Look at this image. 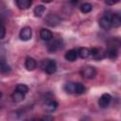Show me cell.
I'll return each instance as SVG.
<instances>
[{
  "mask_svg": "<svg viewBox=\"0 0 121 121\" xmlns=\"http://www.w3.org/2000/svg\"><path fill=\"white\" fill-rule=\"evenodd\" d=\"M41 67L47 73V74H54L57 71V63L53 60L44 59L41 61Z\"/></svg>",
  "mask_w": 121,
  "mask_h": 121,
  "instance_id": "obj_1",
  "label": "cell"
},
{
  "mask_svg": "<svg viewBox=\"0 0 121 121\" xmlns=\"http://www.w3.org/2000/svg\"><path fill=\"white\" fill-rule=\"evenodd\" d=\"M80 74H81L82 78H87V79H91V78H94L95 77L96 70L93 66H86V67H84V68L81 69Z\"/></svg>",
  "mask_w": 121,
  "mask_h": 121,
  "instance_id": "obj_2",
  "label": "cell"
},
{
  "mask_svg": "<svg viewBox=\"0 0 121 121\" xmlns=\"http://www.w3.org/2000/svg\"><path fill=\"white\" fill-rule=\"evenodd\" d=\"M111 16L112 14L111 13H106L104 14L100 19H99V26L101 28L105 29V30H108L112 27V24H111Z\"/></svg>",
  "mask_w": 121,
  "mask_h": 121,
  "instance_id": "obj_3",
  "label": "cell"
},
{
  "mask_svg": "<svg viewBox=\"0 0 121 121\" xmlns=\"http://www.w3.org/2000/svg\"><path fill=\"white\" fill-rule=\"evenodd\" d=\"M44 22H45L46 25H48L50 26H58L60 23V18L58 15H56V14L50 13V14H48L45 17Z\"/></svg>",
  "mask_w": 121,
  "mask_h": 121,
  "instance_id": "obj_4",
  "label": "cell"
},
{
  "mask_svg": "<svg viewBox=\"0 0 121 121\" xmlns=\"http://www.w3.org/2000/svg\"><path fill=\"white\" fill-rule=\"evenodd\" d=\"M19 37L22 41H28L32 37V29L29 26H25L21 29L19 33Z\"/></svg>",
  "mask_w": 121,
  "mask_h": 121,
  "instance_id": "obj_5",
  "label": "cell"
},
{
  "mask_svg": "<svg viewBox=\"0 0 121 121\" xmlns=\"http://www.w3.org/2000/svg\"><path fill=\"white\" fill-rule=\"evenodd\" d=\"M90 55L95 59V60H101L103 59L105 56H106V52L102 49V48H96V47H94L90 50Z\"/></svg>",
  "mask_w": 121,
  "mask_h": 121,
  "instance_id": "obj_6",
  "label": "cell"
},
{
  "mask_svg": "<svg viewBox=\"0 0 121 121\" xmlns=\"http://www.w3.org/2000/svg\"><path fill=\"white\" fill-rule=\"evenodd\" d=\"M111 100H112L111 95H109V94H103L100 96L99 100H98V104H99V106L101 108H106L111 103Z\"/></svg>",
  "mask_w": 121,
  "mask_h": 121,
  "instance_id": "obj_7",
  "label": "cell"
},
{
  "mask_svg": "<svg viewBox=\"0 0 121 121\" xmlns=\"http://www.w3.org/2000/svg\"><path fill=\"white\" fill-rule=\"evenodd\" d=\"M57 107H58V103L53 99L47 100L43 105V109L47 112H53L57 109Z\"/></svg>",
  "mask_w": 121,
  "mask_h": 121,
  "instance_id": "obj_8",
  "label": "cell"
},
{
  "mask_svg": "<svg viewBox=\"0 0 121 121\" xmlns=\"http://www.w3.org/2000/svg\"><path fill=\"white\" fill-rule=\"evenodd\" d=\"M40 37L43 41H45V42H48V41H51L53 39V34L52 32L47 29V28H42L41 31H40Z\"/></svg>",
  "mask_w": 121,
  "mask_h": 121,
  "instance_id": "obj_9",
  "label": "cell"
},
{
  "mask_svg": "<svg viewBox=\"0 0 121 121\" xmlns=\"http://www.w3.org/2000/svg\"><path fill=\"white\" fill-rule=\"evenodd\" d=\"M61 47V42L60 40H55L52 41L50 43H48L47 45V49L49 52H55L57 50H59Z\"/></svg>",
  "mask_w": 121,
  "mask_h": 121,
  "instance_id": "obj_10",
  "label": "cell"
},
{
  "mask_svg": "<svg viewBox=\"0 0 121 121\" xmlns=\"http://www.w3.org/2000/svg\"><path fill=\"white\" fill-rule=\"evenodd\" d=\"M64 58L68 61H71V62L72 61H75L77 60V58H78V50H76V49H70V50H68L65 53Z\"/></svg>",
  "mask_w": 121,
  "mask_h": 121,
  "instance_id": "obj_11",
  "label": "cell"
},
{
  "mask_svg": "<svg viewBox=\"0 0 121 121\" xmlns=\"http://www.w3.org/2000/svg\"><path fill=\"white\" fill-rule=\"evenodd\" d=\"M25 66H26V70L32 71V70H34V69L36 68L37 62H36V60H35L33 58H31V57H26V61H25Z\"/></svg>",
  "mask_w": 121,
  "mask_h": 121,
  "instance_id": "obj_12",
  "label": "cell"
},
{
  "mask_svg": "<svg viewBox=\"0 0 121 121\" xmlns=\"http://www.w3.org/2000/svg\"><path fill=\"white\" fill-rule=\"evenodd\" d=\"M25 95H26V94H24V93H22L18 90H15L11 95V98L14 102L18 103V102H21L25 99Z\"/></svg>",
  "mask_w": 121,
  "mask_h": 121,
  "instance_id": "obj_13",
  "label": "cell"
},
{
  "mask_svg": "<svg viewBox=\"0 0 121 121\" xmlns=\"http://www.w3.org/2000/svg\"><path fill=\"white\" fill-rule=\"evenodd\" d=\"M15 2H16V6L20 9H26L32 4V0H15Z\"/></svg>",
  "mask_w": 121,
  "mask_h": 121,
  "instance_id": "obj_14",
  "label": "cell"
},
{
  "mask_svg": "<svg viewBox=\"0 0 121 121\" xmlns=\"http://www.w3.org/2000/svg\"><path fill=\"white\" fill-rule=\"evenodd\" d=\"M111 24H112V27H119L121 25V17L119 14L114 13L112 14L111 16Z\"/></svg>",
  "mask_w": 121,
  "mask_h": 121,
  "instance_id": "obj_15",
  "label": "cell"
},
{
  "mask_svg": "<svg viewBox=\"0 0 121 121\" xmlns=\"http://www.w3.org/2000/svg\"><path fill=\"white\" fill-rule=\"evenodd\" d=\"M90 56V49L87 47H80L78 50V57L81 59H86Z\"/></svg>",
  "mask_w": 121,
  "mask_h": 121,
  "instance_id": "obj_16",
  "label": "cell"
},
{
  "mask_svg": "<svg viewBox=\"0 0 121 121\" xmlns=\"http://www.w3.org/2000/svg\"><path fill=\"white\" fill-rule=\"evenodd\" d=\"M44 11H45V8H44V6H43V5L36 6V7L34 8V10H33L34 15H35L36 17H41V16L43 14Z\"/></svg>",
  "mask_w": 121,
  "mask_h": 121,
  "instance_id": "obj_17",
  "label": "cell"
},
{
  "mask_svg": "<svg viewBox=\"0 0 121 121\" xmlns=\"http://www.w3.org/2000/svg\"><path fill=\"white\" fill-rule=\"evenodd\" d=\"M85 91H86V87L82 83H80V82H76L75 83V94L81 95Z\"/></svg>",
  "mask_w": 121,
  "mask_h": 121,
  "instance_id": "obj_18",
  "label": "cell"
},
{
  "mask_svg": "<svg viewBox=\"0 0 121 121\" xmlns=\"http://www.w3.org/2000/svg\"><path fill=\"white\" fill-rule=\"evenodd\" d=\"M79 9H80V11H81L82 13H89L90 11H92L93 6H92V4H90V3H83V4L80 5Z\"/></svg>",
  "mask_w": 121,
  "mask_h": 121,
  "instance_id": "obj_19",
  "label": "cell"
},
{
  "mask_svg": "<svg viewBox=\"0 0 121 121\" xmlns=\"http://www.w3.org/2000/svg\"><path fill=\"white\" fill-rule=\"evenodd\" d=\"M107 55H108V57H109L111 60H115V59L117 58V55H118V51H117L116 47H115V46L111 47V48L107 51Z\"/></svg>",
  "mask_w": 121,
  "mask_h": 121,
  "instance_id": "obj_20",
  "label": "cell"
},
{
  "mask_svg": "<svg viewBox=\"0 0 121 121\" xmlns=\"http://www.w3.org/2000/svg\"><path fill=\"white\" fill-rule=\"evenodd\" d=\"M63 89L68 94H75V82H67L64 84Z\"/></svg>",
  "mask_w": 121,
  "mask_h": 121,
  "instance_id": "obj_21",
  "label": "cell"
},
{
  "mask_svg": "<svg viewBox=\"0 0 121 121\" xmlns=\"http://www.w3.org/2000/svg\"><path fill=\"white\" fill-rule=\"evenodd\" d=\"M16 90H18V91H20V92H22L24 94H26L28 92V87L26 85H25V84H18L16 86Z\"/></svg>",
  "mask_w": 121,
  "mask_h": 121,
  "instance_id": "obj_22",
  "label": "cell"
},
{
  "mask_svg": "<svg viewBox=\"0 0 121 121\" xmlns=\"http://www.w3.org/2000/svg\"><path fill=\"white\" fill-rule=\"evenodd\" d=\"M5 35H6V28H5V26L0 23V40L3 39V38L5 37Z\"/></svg>",
  "mask_w": 121,
  "mask_h": 121,
  "instance_id": "obj_23",
  "label": "cell"
},
{
  "mask_svg": "<svg viewBox=\"0 0 121 121\" xmlns=\"http://www.w3.org/2000/svg\"><path fill=\"white\" fill-rule=\"evenodd\" d=\"M104 1H105V3H106L108 6H112V5L117 4L120 0H104Z\"/></svg>",
  "mask_w": 121,
  "mask_h": 121,
  "instance_id": "obj_24",
  "label": "cell"
},
{
  "mask_svg": "<svg viewBox=\"0 0 121 121\" xmlns=\"http://www.w3.org/2000/svg\"><path fill=\"white\" fill-rule=\"evenodd\" d=\"M43 120H53V117L52 116H44V117H43Z\"/></svg>",
  "mask_w": 121,
  "mask_h": 121,
  "instance_id": "obj_25",
  "label": "cell"
},
{
  "mask_svg": "<svg viewBox=\"0 0 121 121\" xmlns=\"http://www.w3.org/2000/svg\"><path fill=\"white\" fill-rule=\"evenodd\" d=\"M43 3H51L53 0H42Z\"/></svg>",
  "mask_w": 121,
  "mask_h": 121,
  "instance_id": "obj_26",
  "label": "cell"
},
{
  "mask_svg": "<svg viewBox=\"0 0 121 121\" xmlns=\"http://www.w3.org/2000/svg\"><path fill=\"white\" fill-rule=\"evenodd\" d=\"M78 0H72L71 2H72L73 4H77V3H78Z\"/></svg>",
  "mask_w": 121,
  "mask_h": 121,
  "instance_id": "obj_27",
  "label": "cell"
},
{
  "mask_svg": "<svg viewBox=\"0 0 121 121\" xmlns=\"http://www.w3.org/2000/svg\"><path fill=\"white\" fill-rule=\"evenodd\" d=\"M1 96H2V93L0 92V98H1Z\"/></svg>",
  "mask_w": 121,
  "mask_h": 121,
  "instance_id": "obj_28",
  "label": "cell"
},
{
  "mask_svg": "<svg viewBox=\"0 0 121 121\" xmlns=\"http://www.w3.org/2000/svg\"><path fill=\"white\" fill-rule=\"evenodd\" d=\"M0 23H1V22H0Z\"/></svg>",
  "mask_w": 121,
  "mask_h": 121,
  "instance_id": "obj_29",
  "label": "cell"
}]
</instances>
